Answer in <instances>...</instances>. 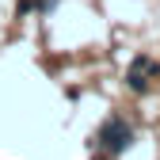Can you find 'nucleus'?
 Wrapping results in <instances>:
<instances>
[{
  "label": "nucleus",
  "mask_w": 160,
  "mask_h": 160,
  "mask_svg": "<svg viewBox=\"0 0 160 160\" xmlns=\"http://www.w3.org/2000/svg\"><path fill=\"white\" fill-rule=\"evenodd\" d=\"M99 141H103L107 152H122V149H130V141H133V130H130L126 118H107V126H103V133H99Z\"/></svg>",
  "instance_id": "obj_1"
},
{
  "label": "nucleus",
  "mask_w": 160,
  "mask_h": 160,
  "mask_svg": "<svg viewBox=\"0 0 160 160\" xmlns=\"http://www.w3.org/2000/svg\"><path fill=\"white\" fill-rule=\"evenodd\" d=\"M152 72H156V61H152V57H137L133 69H130V88H145L149 84L145 76H152Z\"/></svg>",
  "instance_id": "obj_2"
}]
</instances>
